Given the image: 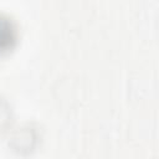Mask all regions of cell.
<instances>
[{
    "label": "cell",
    "mask_w": 159,
    "mask_h": 159,
    "mask_svg": "<svg viewBox=\"0 0 159 159\" xmlns=\"http://www.w3.org/2000/svg\"><path fill=\"white\" fill-rule=\"evenodd\" d=\"M16 41V29L10 19L0 16V53L10 50Z\"/></svg>",
    "instance_id": "6da1fadb"
}]
</instances>
